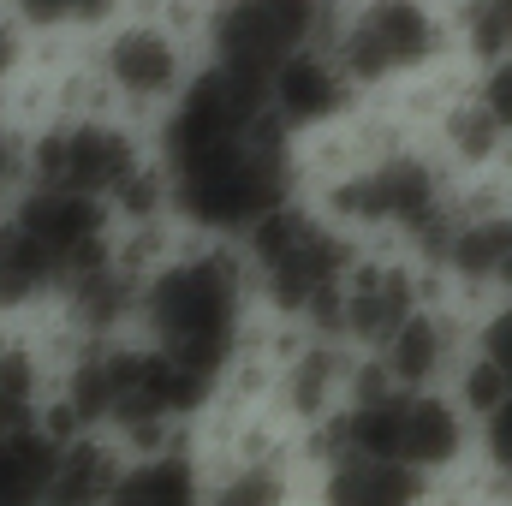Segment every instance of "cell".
<instances>
[{"label":"cell","instance_id":"6da1fadb","mask_svg":"<svg viewBox=\"0 0 512 506\" xmlns=\"http://www.w3.org/2000/svg\"><path fill=\"white\" fill-rule=\"evenodd\" d=\"M256 316V286L239 245L227 239H185L143 274L137 298V340L185 364L209 387H227L245 364Z\"/></svg>","mask_w":512,"mask_h":506},{"label":"cell","instance_id":"7a4b0ae2","mask_svg":"<svg viewBox=\"0 0 512 506\" xmlns=\"http://www.w3.org/2000/svg\"><path fill=\"white\" fill-rule=\"evenodd\" d=\"M358 251L364 245L352 233H340L310 197L262 215L239 239V256L256 286V310L274 328L328 334V340H334V310H340V292H346Z\"/></svg>","mask_w":512,"mask_h":506},{"label":"cell","instance_id":"3957f363","mask_svg":"<svg viewBox=\"0 0 512 506\" xmlns=\"http://www.w3.org/2000/svg\"><path fill=\"white\" fill-rule=\"evenodd\" d=\"M328 48L364 102L435 84L459 60L453 0H352L328 24Z\"/></svg>","mask_w":512,"mask_h":506},{"label":"cell","instance_id":"277c9868","mask_svg":"<svg viewBox=\"0 0 512 506\" xmlns=\"http://www.w3.org/2000/svg\"><path fill=\"white\" fill-rule=\"evenodd\" d=\"M90 72H96V90H102V102H108L114 114H126V120L155 114V120H161V114L191 90V78L203 72V60L191 54V36L173 30L167 18H155V12H126V18H114V24L96 36Z\"/></svg>","mask_w":512,"mask_h":506},{"label":"cell","instance_id":"5b68a950","mask_svg":"<svg viewBox=\"0 0 512 506\" xmlns=\"http://www.w3.org/2000/svg\"><path fill=\"white\" fill-rule=\"evenodd\" d=\"M328 24H334V12L322 0H209V30H203L209 54L203 60L268 96V78L292 54L316 48L328 36Z\"/></svg>","mask_w":512,"mask_h":506},{"label":"cell","instance_id":"8992f818","mask_svg":"<svg viewBox=\"0 0 512 506\" xmlns=\"http://www.w3.org/2000/svg\"><path fill=\"white\" fill-rule=\"evenodd\" d=\"M358 108H364V96H358V90H352V78L340 72V60H334L328 36H322L316 48L292 54V60L268 78V114L292 131L298 143H316V137L340 131Z\"/></svg>","mask_w":512,"mask_h":506},{"label":"cell","instance_id":"52a82bcc","mask_svg":"<svg viewBox=\"0 0 512 506\" xmlns=\"http://www.w3.org/2000/svg\"><path fill=\"white\" fill-rule=\"evenodd\" d=\"M435 489L441 483L382 453H358V447L316 453V506H429Z\"/></svg>","mask_w":512,"mask_h":506},{"label":"cell","instance_id":"ba28073f","mask_svg":"<svg viewBox=\"0 0 512 506\" xmlns=\"http://www.w3.org/2000/svg\"><path fill=\"white\" fill-rule=\"evenodd\" d=\"M66 286V262L48 251L12 209H0V322L54 310Z\"/></svg>","mask_w":512,"mask_h":506},{"label":"cell","instance_id":"9c48e42d","mask_svg":"<svg viewBox=\"0 0 512 506\" xmlns=\"http://www.w3.org/2000/svg\"><path fill=\"white\" fill-rule=\"evenodd\" d=\"M209 501V471L185 441L167 447H126V465L114 477L108 506H203Z\"/></svg>","mask_w":512,"mask_h":506},{"label":"cell","instance_id":"30bf717a","mask_svg":"<svg viewBox=\"0 0 512 506\" xmlns=\"http://www.w3.org/2000/svg\"><path fill=\"white\" fill-rule=\"evenodd\" d=\"M60 453H66V435L48 417L0 429V506H48L54 501Z\"/></svg>","mask_w":512,"mask_h":506},{"label":"cell","instance_id":"8fae6325","mask_svg":"<svg viewBox=\"0 0 512 506\" xmlns=\"http://www.w3.org/2000/svg\"><path fill=\"white\" fill-rule=\"evenodd\" d=\"M203 506H292V471L286 459L268 453H233L215 477H209V501Z\"/></svg>","mask_w":512,"mask_h":506},{"label":"cell","instance_id":"7c38bea8","mask_svg":"<svg viewBox=\"0 0 512 506\" xmlns=\"http://www.w3.org/2000/svg\"><path fill=\"white\" fill-rule=\"evenodd\" d=\"M471 364L512 387V292L471 304Z\"/></svg>","mask_w":512,"mask_h":506},{"label":"cell","instance_id":"4fadbf2b","mask_svg":"<svg viewBox=\"0 0 512 506\" xmlns=\"http://www.w3.org/2000/svg\"><path fill=\"white\" fill-rule=\"evenodd\" d=\"M477 477L495 495H512V393L477 411Z\"/></svg>","mask_w":512,"mask_h":506},{"label":"cell","instance_id":"5bb4252c","mask_svg":"<svg viewBox=\"0 0 512 506\" xmlns=\"http://www.w3.org/2000/svg\"><path fill=\"white\" fill-rule=\"evenodd\" d=\"M18 185H24V131L0 120V209L18 197Z\"/></svg>","mask_w":512,"mask_h":506},{"label":"cell","instance_id":"9a60e30c","mask_svg":"<svg viewBox=\"0 0 512 506\" xmlns=\"http://www.w3.org/2000/svg\"><path fill=\"white\" fill-rule=\"evenodd\" d=\"M24 72V24L6 12V0H0V96L12 90V78Z\"/></svg>","mask_w":512,"mask_h":506},{"label":"cell","instance_id":"2e32d148","mask_svg":"<svg viewBox=\"0 0 512 506\" xmlns=\"http://www.w3.org/2000/svg\"><path fill=\"white\" fill-rule=\"evenodd\" d=\"M322 6H328V12H340V6H352V0H322Z\"/></svg>","mask_w":512,"mask_h":506},{"label":"cell","instance_id":"e0dca14e","mask_svg":"<svg viewBox=\"0 0 512 506\" xmlns=\"http://www.w3.org/2000/svg\"><path fill=\"white\" fill-rule=\"evenodd\" d=\"M495 506H512V495H495Z\"/></svg>","mask_w":512,"mask_h":506},{"label":"cell","instance_id":"ac0fdd59","mask_svg":"<svg viewBox=\"0 0 512 506\" xmlns=\"http://www.w3.org/2000/svg\"><path fill=\"white\" fill-rule=\"evenodd\" d=\"M501 6H507V12H512V0H501Z\"/></svg>","mask_w":512,"mask_h":506}]
</instances>
